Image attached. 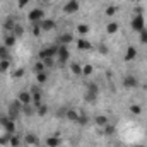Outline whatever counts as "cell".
<instances>
[{
  "mask_svg": "<svg viewBox=\"0 0 147 147\" xmlns=\"http://www.w3.org/2000/svg\"><path fill=\"white\" fill-rule=\"evenodd\" d=\"M22 106H24V105H22L19 99H14V101L10 103V106H9V113H7V116H9L10 120L16 121V120L22 115Z\"/></svg>",
  "mask_w": 147,
  "mask_h": 147,
  "instance_id": "obj_1",
  "label": "cell"
},
{
  "mask_svg": "<svg viewBox=\"0 0 147 147\" xmlns=\"http://www.w3.org/2000/svg\"><path fill=\"white\" fill-rule=\"evenodd\" d=\"M57 58L60 63H67L70 58V51L65 45H57Z\"/></svg>",
  "mask_w": 147,
  "mask_h": 147,
  "instance_id": "obj_2",
  "label": "cell"
},
{
  "mask_svg": "<svg viewBox=\"0 0 147 147\" xmlns=\"http://www.w3.org/2000/svg\"><path fill=\"white\" fill-rule=\"evenodd\" d=\"M57 57V45H51V46H46L39 51V60H48V58H55Z\"/></svg>",
  "mask_w": 147,
  "mask_h": 147,
  "instance_id": "obj_3",
  "label": "cell"
},
{
  "mask_svg": "<svg viewBox=\"0 0 147 147\" xmlns=\"http://www.w3.org/2000/svg\"><path fill=\"white\" fill-rule=\"evenodd\" d=\"M98 96H99V87L96 84H89L87 86V91H86V101L94 103L98 99Z\"/></svg>",
  "mask_w": 147,
  "mask_h": 147,
  "instance_id": "obj_4",
  "label": "cell"
},
{
  "mask_svg": "<svg viewBox=\"0 0 147 147\" xmlns=\"http://www.w3.org/2000/svg\"><path fill=\"white\" fill-rule=\"evenodd\" d=\"M28 19H29L31 24H39V22L45 19V12H43L41 9H33V10L28 14Z\"/></svg>",
  "mask_w": 147,
  "mask_h": 147,
  "instance_id": "obj_5",
  "label": "cell"
},
{
  "mask_svg": "<svg viewBox=\"0 0 147 147\" xmlns=\"http://www.w3.org/2000/svg\"><path fill=\"white\" fill-rule=\"evenodd\" d=\"M132 29L137 31V33H140L142 29H146V21H144L142 14L140 16H134V19H132Z\"/></svg>",
  "mask_w": 147,
  "mask_h": 147,
  "instance_id": "obj_6",
  "label": "cell"
},
{
  "mask_svg": "<svg viewBox=\"0 0 147 147\" xmlns=\"http://www.w3.org/2000/svg\"><path fill=\"white\" fill-rule=\"evenodd\" d=\"M137 84H139V80H137V77H135L134 74H127V75L123 77V87H127V89H135Z\"/></svg>",
  "mask_w": 147,
  "mask_h": 147,
  "instance_id": "obj_7",
  "label": "cell"
},
{
  "mask_svg": "<svg viewBox=\"0 0 147 147\" xmlns=\"http://www.w3.org/2000/svg\"><path fill=\"white\" fill-rule=\"evenodd\" d=\"M79 7H80V5H79L77 0H69V2L63 5V12H65V14H74V12L79 10Z\"/></svg>",
  "mask_w": 147,
  "mask_h": 147,
  "instance_id": "obj_8",
  "label": "cell"
},
{
  "mask_svg": "<svg viewBox=\"0 0 147 147\" xmlns=\"http://www.w3.org/2000/svg\"><path fill=\"white\" fill-rule=\"evenodd\" d=\"M16 24H17V22H16V17H14V16H9V17H5V21H3V24H2V26H3V29H5V31L12 33V29L16 28Z\"/></svg>",
  "mask_w": 147,
  "mask_h": 147,
  "instance_id": "obj_9",
  "label": "cell"
},
{
  "mask_svg": "<svg viewBox=\"0 0 147 147\" xmlns=\"http://www.w3.org/2000/svg\"><path fill=\"white\" fill-rule=\"evenodd\" d=\"M17 99H19L22 105H31V103H33V96H31L29 91H21L19 96H17Z\"/></svg>",
  "mask_w": 147,
  "mask_h": 147,
  "instance_id": "obj_10",
  "label": "cell"
},
{
  "mask_svg": "<svg viewBox=\"0 0 147 147\" xmlns=\"http://www.w3.org/2000/svg\"><path fill=\"white\" fill-rule=\"evenodd\" d=\"M39 26H41L43 31H51V29H55L57 22H55L53 19H43V21L39 22Z\"/></svg>",
  "mask_w": 147,
  "mask_h": 147,
  "instance_id": "obj_11",
  "label": "cell"
},
{
  "mask_svg": "<svg viewBox=\"0 0 147 147\" xmlns=\"http://www.w3.org/2000/svg\"><path fill=\"white\" fill-rule=\"evenodd\" d=\"M135 57H137V48H135V46H128V48H127V51H125L123 60H125V62H132Z\"/></svg>",
  "mask_w": 147,
  "mask_h": 147,
  "instance_id": "obj_12",
  "label": "cell"
},
{
  "mask_svg": "<svg viewBox=\"0 0 147 147\" xmlns=\"http://www.w3.org/2000/svg\"><path fill=\"white\" fill-rule=\"evenodd\" d=\"M70 43H74V34H70V33H63V34H60L58 36V45H70Z\"/></svg>",
  "mask_w": 147,
  "mask_h": 147,
  "instance_id": "obj_13",
  "label": "cell"
},
{
  "mask_svg": "<svg viewBox=\"0 0 147 147\" xmlns=\"http://www.w3.org/2000/svg\"><path fill=\"white\" fill-rule=\"evenodd\" d=\"M91 46H92V45H91L89 39H86V38L77 39V48H79V50H82V51H84V50H91Z\"/></svg>",
  "mask_w": 147,
  "mask_h": 147,
  "instance_id": "obj_14",
  "label": "cell"
},
{
  "mask_svg": "<svg viewBox=\"0 0 147 147\" xmlns=\"http://www.w3.org/2000/svg\"><path fill=\"white\" fill-rule=\"evenodd\" d=\"M24 142H26L28 146H36V144H39V140H38V137L34 134H28V135L24 137Z\"/></svg>",
  "mask_w": 147,
  "mask_h": 147,
  "instance_id": "obj_15",
  "label": "cell"
},
{
  "mask_svg": "<svg viewBox=\"0 0 147 147\" xmlns=\"http://www.w3.org/2000/svg\"><path fill=\"white\" fill-rule=\"evenodd\" d=\"M3 128H5V134H16V121L14 120H9L5 125H3Z\"/></svg>",
  "mask_w": 147,
  "mask_h": 147,
  "instance_id": "obj_16",
  "label": "cell"
},
{
  "mask_svg": "<svg viewBox=\"0 0 147 147\" xmlns=\"http://www.w3.org/2000/svg\"><path fill=\"white\" fill-rule=\"evenodd\" d=\"M3 45L9 48V46H14L16 45V36L12 34V33H7L5 34V38H3Z\"/></svg>",
  "mask_w": 147,
  "mask_h": 147,
  "instance_id": "obj_17",
  "label": "cell"
},
{
  "mask_svg": "<svg viewBox=\"0 0 147 147\" xmlns=\"http://www.w3.org/2000/svg\"><path fill=\"white\" fill-rule=\"evenodd\" d=\"M118 29H120V26H118V22H115V21L108 22V26H106V33H108V34H115V33H118Z\"/></svg>",
  "mask_w": 147,
  "mask_h": 147,
  "instance_id": "obj_18",
  "label": "cell"
},
{
  "mask_svg": "<svg viewBox=\"0 0 147 147\" xmlns=\"http://www.w3.org/2000/svg\"><path fill=\"white\" fill-rule=\"evenodd\" d=\"M36 113V108L33 106V103L31 105H24L22 106V115H26V116H33Z\"/></svg>",
  "mask_w": 147,
  "mask_h": 147,
  "instance_id": "obj_19",
  "label": "cell"
},
{
  "mask_svg": "<svg viewBox=\"0 0 147 147\" xmlns=\"http://www.w3.org/2000/svg\"><path fill=\"white\" fill-rule=\"evenodd\" d=\"M96 125L101 127V128L106 127V125H108V118H106L105 115H98V116H96Z\"/></svg>",
  "mask_w": 147,
  "mask_h": 147,
  "instance_id": "obj_20",
  "label": "cell"
},
{
  "mask_svg": "<svg viewBox=\"0 0 147 147\" xmlns=\"http://www.w3.org/2000/svg\"><path fill=\"white\" fill-rule=\"evenodd\" d=\"M77 33H79L80 38H84L89 33V26H87V24H79V26H77Z\"/></svg>",
  "mask_w": 147,
  "mask_h": 147,
  "instance_id": "obj_21",
  "label": "cell"
},
{
  "mask_svg": "<svg viewBox=\"0 0 147 147\" xmlns=\"http://www.w3.org/2000/svg\"><path fill=\"white\" fill-rule=\"evenodd\" d=\"M36 80H38V84H45V82L48 80V72H46V70L38 72L36 74Z\"/></svg>",
  "mask_w": 147,
  "mask_h": 147,
  "instance_id": "obj_22",
  "label": "cell"
},
{
  "mask_svg": "<svg viewBox=\"0 0 147 147\" xmlns=\"http://www.w3.org/2000/svg\"><path fill=\"white\" fill-rule=\"evenodd\" d=\"M46 146L48 147H58L60 146V139L58 137H48L46 139Z\"/></svg>",
  "mask_w": 147,
  "mask_h": 147,
  "instance_id": "obj_23",
  "label": "cell"
},
{
  "mask_svg": "<svg viewBox=\"0 0 147 147\" xmlns=\"http://www.w3.org/2000/svg\"><path fill=\"white\" fill-rule=\"evenodd\" d=\"M67 120H70V121H77L79 120V113L75 110H67V116H65Z\"/></svg>",
  "mask_w": 147,
  "mask_h": 147,
  "instance_id": "obj_24",
  "label": "cell"
},
{
  "mask_svg": "<svg viewBox=\"0 0 147 147\" xmlns=\"http://www.w3.org/2000/svg\"><path fill=\"white\" fill-rule=\"evenodd\" d=\"M12 34H14L16 38H21L22 34H24V28H22L21 24H16V28L12 29Z\"/></svg>",
  "mask_w": 147,
  "mask_h": 147,
  "instance_id": "obj_25",
  "label": "cell"
},
{
  "mask_svg": "<svg viewBox=\"0 0 147 147\" xmlns=\"http://www.w3.org/2000/svg\"><path fill=\"white\" fill-rule=\"evenodd\" d=\"M70 70H72L74 75H82V67L79 63H72L70 65Z\"/></svg>",
  "mask_w": 147,
  "mask_h": 147,
  "instance_id": "obj_26",
  "label": "cell"
},
{
  "mask_svg": "<svg viewBox=\"0 0 147 147\" xmlns=\"http://www.w3.org/2000/svg\"><path fill=\"white\" fill-rule=\"evenodd\" d=\"M128 110H130L132 115H135V116H137V115H140V113H142V106H139V105H130V108H128Z\"/></svg>",
  "mask_w": 147,
  "mask_h": 147,
  "instance_id": "obj_27",
  "label": "cell"
},
{
  "mask_svg": "<svg viewBox=\"0 0 147 147\" xmlns=\"http://www.w3.org/2000/svg\"><path fill=\"white\" fill-rule=\"evenodd\" d=\"M9 65H10L9 58H3V60L0 62V72H7V70H9Z\"/></svg>",
  "mask_w": 147,
  "mask_h": 147,
  "instance_id": "obj_28",
  "label": "cell"
},
{
  "mask_svg": "<svg viewBox=\"0 0 147 147\" xmlns=\"http://www.w3.org/2000/svg\"><path fill=\"white\" fill-rule=\"evenodd\" d=\"M36 113L39 116H46V113H48V106L46 105H41V106H38L36 108Z\"/></svg>",
  "mask_w": 147,
  "mask_h": 147,
  "instance_id": "obj_29",
  "label": "cell"
},
{
  "mask_svg": "<svg viewBox=\"0 0 147 147\" xmlns=\"http://www.w3.org/2000/svg\"><path fill=\"white\" fill-rule=\"evenodd\" d=\"M9 144H10L12 147H19V144H21V139H19L17 135H14V134H12V135H10V142H9Z\"/></svg>",
  "mask_w": 147,
  "mask_h": 147,
  "instance_id": "obj_30",
  "label": "cell"
},
{
  "mask_svg": "<svg viewBox=\"0 0 147 147\" xmlns=\"http://www.w3.org/2000/svg\"><path fill=\"white\" fill-rule=\"evenodd\" d=\"M80 125H87L89 123V118H87V115L86 113H79V120H77Z\"/></svg>",
  "mask_w": 147,
  "mask_h": 147,
  "instance_id": "obj_31",
  "label": "cell"
},
{
  "mask_svg": "<svg viewBox=\"0 0 147 147\" xmlns=\"http://www.w3.org/2000/svg\"><path fill=\"white\" fill-rule=\"evenodd\" d=\"M139 41H140L142 45H147V29H142V31H140V34H139Z\"/></svg>",
  "mask_w": 147,
  "mask_h": 147,
  "instance_id": "obj_32",
  "label": "cell"
},
{
  "mask_svg": "<svg viewBox=\"0 0 147 147\" xmlns=\"http://www.w3.org/2000/svg\"><path fill=\"white\" fill-rule=\"evenodd\" d=\"M98 51H99L101 55H108V51H110V48H108V46H106L105 43H101V45L98 46Z\"/></svg>",
  "mask_w": 147,
  "mask_h": 147,
  "instance_id": "obj_33",
  "label": "cell"
},
{
  "mask_svg": "<svg viewBox=\"0 0 147 147\" xmlns=\"http://www.w3.org/2000/svg\"><path fill=\"white\" fill-rule=\"evenodd\" d=\"M9 142H10V134H5L0 137V146H7Z\"/></svg>",
  "mask_w": 147,
  "mask_h": 147,
  "instance_id": "obj_34",
  "label": "cell"
},
{
  "mask_svg": "<svg viewBox=\"0 0 147 147\" xmlns=\"http://www.w3.org/2000/svg\"><path fill=\"white\" fill-rule=\"evenodd\" d=\"M116 10H118V9H116L115 5H108L105 12H106V16H110V17H111V16H115V14H116Z\"/></svg>",
  "mask_w": 147,
  "mask_h": 147,
  "instance_id": "obj_35",
  "label": "cell"
},
{
  "mask_svg": "<svg viewBox=\"0 0 147 147\" xmlns=\"http://www.w3.org/2000/svg\"><path fill=\"white\" fill-rule=\"evenodd\" d=\"M92 70H94L92 65H84V67H82V75H91Z\"/></svg>",
  "mask_w": 147,
  "mask_h": 147,
  "instance_id": "obj_36",
  "label": "cell"
},
{
  "mask_svg": "<svg viewBox=\"0 0 147 147\" xmlns=\"http://www.w3.org/2000/svg\"><path fill=\"white\" fill-rule=\"evenodd\" d=\"M3 58H9V55H7V46H5V45L0 46V62H2Z\"/></svg>",
  "mask_w": 147,
  "mask_h": 147,
  "instance_id": "obj_37",
  "label": "cell"
},
{
  "mask_svg": "<svg viewBox=\"0 0 147 147\" xmlns=\"http://www.w3.org/2000/svg\"><path fill=\"white\" fill-rule=\"evenodd\" d=\"M105 128V134L106 135H113L115 134V125H106V127H103Z\"/></svg>",
  "mask_w": 147,
  "mask_h": 147,
  "instance_id": "obj_38",
  "label": "cell"
},
{
  "mask_svg": "<svg viewBox=\"0 0 147 147\" xmlns=\"http://www.w3.org/2000/svg\"><path fill=\"white\" fill-rule=\"evenodd\" d=\"M31 26H33V34H34V36H39L41 31H43L41 26H39V24H31Z\"/></svg>",
  "mask_w": 147,
  "mask_h": 147,
  "instance_id": "obj_39",
  "label": "cell"
},
{
  "mask_svg": "<svg viewBox=\"0 0 147 147\" xmlns=\"http://www.w3.org/2000/svg\"><path fill=\"white\" fill-rule=\"evenodd\" d=\"M43 63H45V67H53V58H48V60H43Z\"/></svg>",
  "mask_w": 147,
  "mask_h": 147,
  "instance_id": "obj_40",
  "label": "cell"
},
{
  "mask_svg": "<svg viewBox=\"0 0 147 147\" xmlns=\"http://www.w3.org/2000/svg\"><path fill=\"white\" fill-rule=\"evenodd\" d=\"M22 75H24V69H17V70L14 72V77H16V79H17V77H22Z\"/></svg>",
  "mask_w": 147,
  "mask_h": 147,
  "instance_id": "obj_41",
  "label": "cell"
},
{
  "mask_svg": "<svg viewBox=\"0 0 147 147\" xmlns=\"http://www.w3.org/2000/svg\"><path fill=\"white\" fill-rule=\"evenodd\" d=\"M9 120H10V118H9V116H7V115H3V116H0V125H2V127H3V125H5V123H7V121H9Z\"/></svg>",
  "mask_w": 147,
  "mask_h": 147,
  "instance_id": "obj_42",
  "label": "cell"
},
{
  "mask_svg": "<svg viewBox=\"0 0 147 147\" xmlns=\"http://www.w3.org/2000/svg\"><path fill=\"white\" fill-rule=\"evenodd\" d=\"M17 3H19V7H26L29 3V0H17Z\"/></svg>",
  "mask_w": 147,
  "mask_h": 147,
  "instance_id": "obj_43",
  "label": "cell"
},
{
  "mask_svg": "<svg viewBox=\"0 0 147 147\" xmlns=\"http://www.w3.org/2000/svg\"><path fill=\"white\" fill-rule=\"evenodd\" d=\"M134 147H144V146H134Z\"/></svg>",
  "mask_w": 147,
  "mask_h": 147,
  "instance_id": "obj_44",
  "label": "cell"
}]
</instances>
